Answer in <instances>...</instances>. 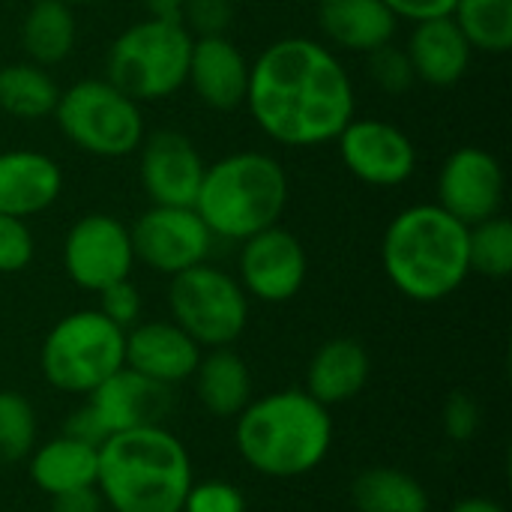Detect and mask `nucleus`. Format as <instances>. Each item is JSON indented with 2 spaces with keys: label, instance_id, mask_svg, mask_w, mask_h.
<instances>
[{
  "label": "nucleus",
  "instance_id": "nucleus-1",
  "mask_svg": "<svg viewBox=\"0 0 512 512\" xmlns=\"http://www.w3.org/2000/svg\"><path fill=\"white\" fill-rule=\"evenodd\" d=\"M243 105L270 141L318 147L351 123L357 93L339 51L312 36H282L252 60Z\"/></svg>",
  "mask_w": 512,
  "mask_h": 512
},
{
  "label": "nucleus",
  "instance_id": "nucleus-2",
  "mask_svg": "<svg viewBox=\"0 0 512 512\" xmlns=\"http://www.w3.org/2000/svg\"><path fill=\"white\" fill-rule=\"evenodd\" d=\"M234 447L261 477H306L324 465L333 447L330 408L306 390H276L252 399L234 417Z\"/></svg>",
  "mask_w": 512,
  "mask_h": 512
},
{
  "label": "nucleus",
  "instance_id": "nucleus-3",
  "mask_svg": "<svg viewBox=\"0 0 512 512\" xmlns=\"http://www.w3.org/2000/svg\"><path fill=\"white\" fill-rule=\"evenodd\" d=\"M381 267L390 285L414 303H441L471 276L468 225L435 201L399 210L381 237Z\"/></svg>",
  "mask_w": 512,
  "mask_h": 512
},
{
  "label": "nucleus",
  "instance_id": "nucleus-4",
  "mask_svg": "<svg viewBox=\"0 0 512 512\" xmlns=\"http://www.w3.org/2000/svg\"><path fill=\"white\" fill-rule=\"evenodd\" d=\"M192 483V459L165 426L117 432L99 447L96 489L108 512H180Z\"/></svg>",
  "mask_w": 512,
  "mask_h": 512
},
{
  "label": "nucleus",
  "instance_id": "nucleus-5",
  "mask_svg": "<svg viewBox=\"0 0 512 512\" xmlns=\"http://www.w3.org/2000/svg\"><path fill=\"white\" fill-rule=\"evenodd\" d=\"M288 192L291 183L276 156L237 150L204 168L192 207L216 240L243 243L246 237L279 225Z\"/></svg>",
  "mask_w": 512,
  "mask_h": 512
},
{
  "label": "nucleus",
  "instance_id": "nucleus-6",
  "mask_svg": "<svg viewBox=\"0 0 512 512\" xmlns=\"http://www.w3.org/2000/svg\"><path fill=\"white\" fill-rule=\"evenodd\" d=\"M192 36L180 21L141 18L120 30L105 51V78L138 105L162 102L186 87Z\"/></svg>",
  "mask_w": 512,
  "mask_h": 512
},
{
  "label": "nucleus",
  "instance_id": "nucleus-7",
  "mask_svg": "<svg viewBox=\"0 0 512 512\" xmlns=\"http://www.w3.org/2000/svg\"><path fill=\"white\" fill-rule=\"evenodd\" d=\"M51 117L75 150L96 159H126L147 135L141 105L108 78H81L60 90Z\"/></svg>",
  "mask_w": 512,
  "mask_h": 512
},
{
  "label": "nucleus",
  "instance_id": "nucleus-8",
  "mask_svg": "<svg viewBox=\"0 0 512 512\" xmlns=\"http://www.w3.org/2000/svg\"><path fill=\"white\" fill-rule=\"evenodd\" d=\"M126 366V330L99 309H78L60 318L39 348L42 378L72 396H90L105 378Z\"/></svg>",
  "mask_w": 512,
  "mask_h": 512
},
{
  "label": "nucleus",
  "instance_id": "nucleus-9",
  "mask_svg": "<svg viewBox=\"0 0 512 512\" xmlns=\"http://www.w3.org/2000/svg\"><path fill=\"white\" fill-rule=\"evenodd\" d=\"M168 309L201 348H231L249 324V297L237 276L207 261L171 276Z\"/></svg>",
  "mask_w": 512,
  "mask_h": 512
},
{
  "label": "nucleus",
  "instance_id": "nucleus-10",
  "mask_svg": "<svg viewBox=\"0 0 512 512\" xmlns=\"http://www.w3.org/2000/svg\"><path fill=\"white\" fill-rule=\"evenodd\" d=\"M132 252L135 264L162 273L177 276L189 267H198L213 252V234L204 225V219L195 213V207H159L150 204L132 225Z\"/></svg>",
  "mask_w": 512,
  "mask_h": 512
},
{
  "label": "nucleus",
  "instance_id": "nucleus-11",
  "mask_svg": "<svg viewBox=\"0 0 512 512\" xmlns=\"http://www.w3.org/2000/svg\"><path fill=\"white\" fill-rule=\"evenodd\" d=\"M135 267L129 225L111 213H87L72 222L63 237V270L72 285L99 294L102 288L129 279Z\"/></svg>",
  "mask_w": 512,
  "mask_h": 512
},
{
  "label": "nucleus",
  "instance_id": "nucleus-12",
  "mask_svg": "<svg viewBox=\"0 0 512 512\" xmlns=\"http://www.w3.org/2000/svg\"><path fill=\"white\" fill-rule=\"evenodd\" d=\"M339 159L351 177L375 189H393L417 171V144L405 129L381 117H351L336 135Z\"/></svg>",
  "mask_w": 512,
  "mask_h": 512
},
{
  "label": "nucleus",
  "instance_id": "nucleus-13",
  "mask_svg": "<svg viewBox=\"0 0 512 512\" xmlns=\"http://www.w3.org/2000/svg\"><path fill=\"white\" fill-rule=\"evenodd\" d=\"M504 192L507 180L498 156L486 147L462 144L438 171L435 204L462 225H477L504 210Z\"/></svg>",
  "mask_w": 512,
  "mask_h": 512
},
{
  "label": "nucleus",
  "instance_id": "nucleus-14",
  "mask_svg": "<svg viewBox=\"0 0 512 512\" xmlns=\"http://www.w3.org/2000/svg\"><path fill=\"white\" fill-rule=\"evenodd\" d=\"M306 273L309 255L300 237L282 225L264 228L240 243L237 282L246 297L261 303H288L303 291Z\"/></svg>",
  "mask_w": 512,
  "mask_h": 512
},
{
  "label": "nucleus",
  "instance_id": "nucleus-15",
  "mask_svg": "<svg viewBox=\"0 0 512 512\" xmlns=\"http://www.w3.org/2000/svg\"><path fill=\"white\" fill-rule=\"evenodd\" d=\"M138 153V180L150 204L192 207L204 180V156L195 141L177 129L147 132Z\"/></svg>",
  "mask_w": 512,
  "mask_h": 512
},
{
  "label": "nucleus",
  "instance_id": "nucleus-16",
  "mask_svg": "<svg viewBox=\"0 0 512 512\" xmlns=\"http://www.w3.org/2000/svg\"><path fill=\"white\" fill-rule=\"evenodd\" d=\"M249 69H252L249 57L228 33L201 36V39H192L186 84L195 90V96L207 108L237 111L243 108L246 93H249Z\"/></svg>",
  "mask_w": 512,
  "mask_h": 512
},
{
  "label": "nucleus",
  "instance_id": "nucleus-17",
  "mask_svg": "<svg viewBox=\"0 0 512 512\" xmlns=\"http://www.w3.org/2000/svg\"><path fill=\"white\" fill-rule=\"evenodd\" d=\"M87 405L96 411L111 438L141 426H162L165 414L171 411V387L123 366L87 396Z\"/></svg>",
  "mask_w": 512,
  "mask_h": 512
},
{
  "label": "nucleus",
  "instance_id": "nucleus-18",
  "mask_svg": "<svg viewBox=\"0 0 512 512\" xmlns=\"http://www.w3.org/2000/svg\"><path fill=\"white\" fill-rule=\"evenodd\" d=\"M201 363V345L174 321H138L126 330V366L156 384L189 381Z\"/></svg>",
  "mask_w": 512,
  "mask_h": 512
},
{
  "label": "nucleus",
  "instance_id": "nucleus-19",
  "mask_svg": "<svg viewBox=\"0 0 512 512\" xmlns=\"http://www.w3.org/2000/svg\"><path fill=\"white\" fill-rule=\"evenodd\" d=\"M63 192V168L42 150L0 153V213L33 219L57 204Z\"/></svg>",
  "mask_w": 512,
  "mask_h": 512
},
{
  "label": "nucleus",
  "instance_id": "nucleus-20",
  "mask_svg": "<svg viewBox=\"0 0 512 512\" xmlns=\"http://www.w3.org/2000/svg\"><path fill=\"white\" fill-rule=\"evenodd\" d=\"M315 21L321 42L348 54H369L393 42L399 30V18L384 0H318Z\"/></svg>",
  "mask_w": 512,
  "mask_h": 512
},
{
  "label": "nucleus",
  "instance_id": "nucleus-21",
  "mask_svg": "<svg viewBox=\"0 0 512 512\" xmlns=\"http://www.w3.org/2000/svg\"><path fill=\"white\" fill-rule=\"evenodd\" d=\"M408 60L414 66L417 81L429 87H453L459 84L474 60V48L456 27L450 15L417 21L408 36Z\"/></svg>",
  "mask_w": 512,
  "mask_h": 512
},
{
  "label": "nucleus",
  "instance_id": "nucleus-22",
  "mask_svg": "<svg viewBox=\"0 0 512 512\" xmlns=\"http://www.w3.org/2000/svg\"><path fill=\"white\" fill-rule=\"evenodd\" d=\"M369 372L372 363L363 342L351 336H336L312 354L306 369V393L327 408L345 405L363 393V387L369 384Z\"/></svg>",
  "mask_w": 512,
  "mask_h": 512
},
{
  "label": "nucleus",
  "instance_id": "nucleus-23",
  "mask_svg": "<svg viewBox=\"0 0 512 512\" xmlns=\"http://www.w3.org/2000/svg\"><path fill=\"white\" fill-rule=\"evenodd\" d=\"M18 39L24 60L45 69L66 63L78 42L75 6L63 0H33L21 15Z\"/></svg>",
  "mask_w": 512,
  "mask_h": 512
},
{
  "label": "nucleus",
  "instance_id": "nucleus-24",
  "mask_svg": "<svg viewBox=\"0 0 512 512\" xmlns=\"http://www.w3.org/2000/svg\"><path fill=\"white\" fill-rule=\"evenodd\" d=\"M96 474H99V447L81 444L69 435H57L45 441L30 456V480L48 498L75 489H90L96 486Z\"/></svg>",
  "mask_w": 512,
  "mask_h": 512
},
{
  "label": "nucleus",
  "instance_id": "nucleus-25",
  "mask_svg": "<svg viewBox=\"0 0 512 512\" xmlns=\"http://www.w3.org/2000/svg\"><path fill=\"white\" fill-rule=\"evenodd\" d=\"M192 378L198 402L219 420H234L252 402L249 366L231 348H210V354H201Z\"/></svg>",
  "mask_w": 512,
  "mask_h": 512
},
{
  "label": "nucleus",
  "instance_id": "nucleus-26",
  "mask_svg": "<svg viewBox=\"0 0 512 512\" xmlns=\"http://www.w3.org/2000/svg\"><path fill=\"white\" fill-rule=\"evenodd\" d=\"M60 90L63 87L45 66H36L30 60L0 63V111L15 120L33 123L51 117Z\"/></svg>",
  "mask_w": 512,
  "mask_h": 512
},
{
  "label": "nucleus",
  "instance_id": "nucleus-27",
  "mask_svg": "<svg viewBox=\"0 0 512 512\" xmlns=\"http://www.w3.org/2000/svg\"><path fill=\"white\" fill-rule=\"evenodd\" d=\"M357 512H429V492L417 477L399 468H366L351 483Z\"/></svg>",
  "mask_w": 512,
  "mask_h": 512
},
{
  "label": "nucleus",
  "instance_id": "nucleus-28",
  "mask_svg": "<svg viewBox=\"0 0 512 512\" xmlns=\"http://www.w3.org/2000/svg\"><path fill=\"white\" fill-rule=\"evenodd\" d=\"M450 18L474 51L501 57L512 48V0H456Z\"/></svg>",
  "mask_w": 512,
  "mask_h": 512
},
{
  "label": "nucleus",
  "instance_id": "nucleus-29",
  "mask_svg": "<svg viewBox=\"0 0 512 512\" xmlns=\"http://www.w3.org/2000/svg\"><path fill=\"white\" fill-rule=\"evenodd\" d=\"M468 264L471 273L486 279H507L512 273V222L498 213L468 225Z\"/></svg>",
  "mask_w": 512,
  "mask_h": 512
},
{
  "label": "nucleus",
  "instance_id": "nucleus-30",
  "mask_svg": "<svg viewBox=\"0 0 512 512\" xmlns=\"http://www.w3.org/2000/svg\"><path fill=\"white\" fill-rule=\"evenodd\" d=\"M36 441V411L15 393L0 390V462H18L30 456Z\"/></svg>",
  "mask_w": 512,
  "mask_h": 512
},
{
  "label": "nucleus",
  "instance_id": "nucleus-31",
  "mask_svg": "<svg viewBox=\"0 0 512 512\" xmlns=\"http://www.w3.org/2000/svg\"><path fill=\"white\" fill-rule=\"evenodd\" d=\"M366 72H369L372 84L387 96H405L417 84L408 51H405V45H396V42H387V45L369 51Z\"/></svg>",
  "mask_w": 512,
  "mask_h": 512
},
{
  "label": "nucleus",
  "instance_id": "nucleus-32",
  "mask_svg": "<svg viewBox=\"0 0 512 512\" xmlns=\"http://www.w3.org/2000/svg\"><path fill=\"white\" fill-rule=\"evenodd\" d=\"M36 258V237L27 219L0 213V276L21 273Z\"/></svg>",
  "mask_w": 512,
  "mask_h": 512
},
{
  "label": "nucleus",
  "instance_id": "nucleus-33",
  "mask_svg": "<svg viewBox=\"0 0 512 512\" xmlns=\"http://www.w3.org/2000/svg\"><path fill=\"white\" fill-rule=\"evenodd\" d=\"M234 21V0H183L180 24L192 39L225 36Z\"/></svg>",
  "mask_w": 512,
  "mask_h": 512
},
{
  "label": "nucleus",
  "instance_id": "nucleus-34",
  "mask_svg": "<svg viewBox=\"0 0 512 512\" xmlns=\"http://www.w3.org/2000/svg\"><path fill=\"white\" fill-rule=\"evenodd\" d=\"M246 495L228 480L192 483L180 512H246Z\"/></svg>",
  "mask_w": 512,
  "mask_h": 512
},
{
  "label": "nucleus",
  "instance_id": "nucleus-35",
  "mask_svg": "<svg viewBox=\"0 0 512 512\" xmlns=\"http://www.w3.org/2000/svg\"><path fill=\"white\" fill-rule=\"evenodd\" d=\"M111 324L120 330H129L141 321V291L135 288L132 279H120L108 288L99 291V306H96Z\"/></svg>",
  "mask_w": 512,
  "mask_h": 512
},
{
  "label": "nucleus",
  "instance_id": "nucleus-36",
  "mask_svg": "<svg viewBox=\"0 0 512 512\" xmlns=\"http://www.w3.org/2000/svg\"><path fill=\"white\" fill-rule=\"evenodd\" d=\"M441 420H444V432H447L450 441L468 444L480 432V405H477V399L471 393L459 390L444 402Z\"/></svg>",
  "mask_w": 512,
  "mask_h": 512
},
{
  "label": "nucleus",
  "instance_id": "nucleus-37",
  "mask_svg": "<svg viewBox=\"0 0 512 512\" xmlns=\"http://www.w3.org/2000/svg\"><path fill=\"white\" fill-rule=\"evenodd\" d=\"M63 435H69V438H75V441H81V444H90V447H102L105 438H108L102 420L96 417V411H93L90 405H81L78 411L69 414Z\"/></svg>",
  "mask_w": 512,
  "mask_h": 512
},
{
  "label": "nucleus",
  "instance_id": "nucleus-38",
  "mask_svg": "<svg viewBox=\"0 0 512 512\" xmlns=\"http://www.w3.org/2000/svg\"><path fill=\"white\" fill-rule=\"evenodd\" d=\"M384 3L399 21H411V24L450 15L456 6V0H384Z\"/></svg>",
  "mask_w": 512,
  "mask_h": 512
},
{
  "label": "nucleus",
  "instance_id": "nucleus-39",
  "mask_svg": "<svg viewBox=\"0 0 512 512\" xmlns=\"http://www.w3.org/2000/svg\"><path fill=\"white\" fill-rule=\"evenodd\" d=\"M51 512H108L102 495L96 486L90 489H75V492H63L51 498Z\"/></svg>",
  "mask_w": 512,
  "mask_h": 512
},
{
  "label": "nucleus",
  "instance_id": "nucleus-40",
  "mask_svg": "<svg viewBox=\"0 0 512 512\" xmlns=\"http://www.w3.org/2000/svg\"><path fill=\"white\" fill-rule=\"evenodd\" d=\"M147 18H168V21H180V9L183 0H138Z\"/></svg>",
  "mask_w": 512,
  "mask_h": 512
},
{
  "label": "nucleus",
  "instance_id": "nucleus-41",
  "mask_svg": "<svg viewBox=\"0 0 512 512\" xmlns=\"http://www.w3.org/2000/svg\"><path fill=\"white\" fill-rule=\"evenodd\" d=\"M450 512H507L498 501H492V498H465V501H459V504H453Z\"/></svg>",
  "mask_w": 512,
  "mask_h": 512
},
{
  "label": "nucleus",
  "instance_id": "nucleus-42",
  "mask_svg": "<svg viewBox=\"0 0 512 512\" xmlns=\"http://www.w3.org/2000/svg\"><path fill=\"white\" fill-rule=\"evenodd\" d=\"M69 6H93V3H102V0H63Z\"/></svg>",
  "mask_w": 512,
  "mask_h": 512
}]
</instances>
